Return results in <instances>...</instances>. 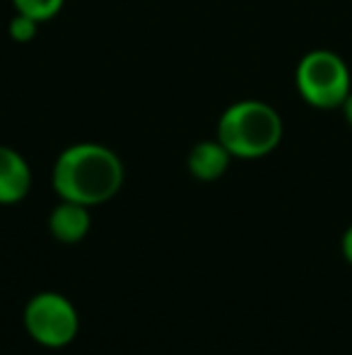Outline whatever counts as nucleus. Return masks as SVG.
<instances>
[{
	"instance_id": "6e6552de",
	"label": "nucleus",
	"mask_w": 352,
	"mask_h": 355,
	"mask_svg": "<svg viewBox=\"0 0 352 355\" xmlns=\"http://www.w3.org/2000/svg\"><path fill=\"white\" fill-rule=\"evenodd\" d=\"M15 12H22L27 17L37 19L39 24L53 19L63 10L66 0H12Z\"/></svg>"
},
{
	"instance_id": "7ed1b4c3",
	"label": "nucleus",
	"mask_w": 352,
	"mask_h": 355,
	"mask_svg": "<svg viewBox=\"0 0 352 355\" xmlns=\"http://www.w3.org/2000/svg\"><path fill=\"white\" fill-rule=\"evenodd\" d=\"M295 83L302 99L316 109H338L352 92L350 71L333 51L316 49L299 61Z\"/></svg>"
},
{
	"instance_id": "20e7f679",
	"label": "nucleus",
	"mask_w": 352,
	"mask_h": 355,
	"mask_svg": "<svg viewBox=\"0 0 352 355\" xmlns=\"http://www.w3.org/2000/svg\"><path fill=\"white\" fill-rule=\"evenodd\" d=\"M24 327L44 348H66L80 331L75 304L58 293H39L24 307Z\"/></svg>"
},
{
	"instance_id": "f257e3e1",
	"label": "nucleus",
	"mask_w": 352,
	"mask_h": 355,
	"mask_svg": "<svg viewBox=\"0 0 352 355\" xmlns=\"http://www.w3.org/2000/svg\"><path fill=\"white\" fill-rule=\"evenodd\" d=\"M51 182L63 201L92 208L111 201L121 191L123 162L102 143H75L58 155Z\"/></svg>"
},
{
	"instance_id": "1a4fd4ad",
	"label": "nucleus",
	"mask_w": 352,
	"mask_h": 355,
	"mask_svg": "<svg viewBox=\"0 0 352 355\" xmlns=\"http://www.w3.org/2000/svg\"><path fill=\"white\" fill-rule=\"evenodd\" d=\"M39 32V22L22 12H15V17L10 19L8 24V37L12 39L15 44H29Z\"/></svg>"
},
{
	"instance_id": "9b49d317",
	"label": "nucleus",
	"mask_w": 352,
	"mask_h": 355,
	"mask_svg": "<svg viewBox=\"0 0 352 355\" xmlns=\"http://www.w3.org/2000/svg\"><path fill=\"white\" fill-rule=\"evenodd\" d=\"M340 109H343V114H345V121H348L350 126H352V92L348 94V99H345Z\"/></svg>"
},
{
	"instance_id": "f03ea898",
	"label": "nucleus",
	"mask_w": 352,
	"mask_h": 355,
	"mask_svg": "<svg viewBox=\"0 0 352 355\" xmlns=\"http://www.w3.org/2000/svg\"><path fill=\"white\" fill-rule=\"evenodd\" d=\"M217 138L239 159H259L270 155L282 141V119L261 99H239L222 112Z\"/></svg>"
},
{
	"instance_id": "0eeeda50",
	"label": "nucleus",
	"mask_w": 352,
	"mask_h": 355,
	"mask_svg": "<svg viewBox=\"0 0 352 355\" xmlns=\"http://www.w3.org/2000/svg\"><path fill=\"white\" fill-rule=\"evenodd\" d=\"M232 162V153L220 143V138L215 141H201L191 148L188 153V172L201 182H215L227 172Z\"/></svg>"
},
{
	"instance_id": "423d86ee",
	"label": "nucleus",
	"mask_w": 352,
	"mask_h": 355,
	"mask_svg": "<svg viewBox=\"0 0 352 355\" xmlns=\"http://www.w3.org/2000/svg\"><path fill=\"white\" fill-rule=\"evenodd\" d=\"M89 225H92L89 206H82V203L75 201H63L61 198V203L48 215V230L63 244L82 242L89 232Z\"/></svg>"
},
{
	"instance_id": "9d476101",
	"label": "nucleus",
	"mask_w": 352,
	"mask_h": 355,
	"mask_svg": "<svg viewBox=\"0 0 352 355\" xmlns=\"http://www.w3.org/2000/svg\"><path fill=\"white\" fill-rule=\"evenodd\" d=\"M343 257H345V261L352 266V225L345 230V234H343Z\"/></svg>"
},
{
	"instance_id": "39448f33",
	"label": "nucleus",
	"mask_w": 352,
	"mask_h": 355,
	"mask_svg": "<svg viewBox=\"0 0 352 355\" xmlns=\"http://www.w3.org/2000/svg\"><path fill=\"white\" fill-rule=\"evenodd\" d=\"M32 187V169L17 150L0 145V206L19 203Z\"/></svg>"
}]
</instances>
